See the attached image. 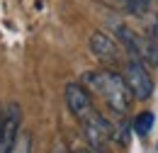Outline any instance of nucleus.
Instances as JSON below:
<instances>
[{"instance_id": "nucleus-1", "label": "nucleus", "mask_w": 158, "mask_h": 153, "mask_svg": "<svg viewBox=\"0 0 158 153\" xmlns=\"http://www.w3.org/2000/svg\"><path fill=\"white\" fill-rule=\"evenodd\" d=\"M83 88L88 93H95L100 95L107 105L110 110H114L117 114H127L129 107H131V90L127 88L124 78L114 73V71H90L83 76Z\"/></svg>"}, {"instance_id": "nucleus-2", "label": "nucleus", "mask_w": 158, "mask_h": 153, "mask_svg": "<svg viewBox=\"0 0 158 153\" xmlns=\"http://www.w3.org/2000/svg\"><path fill=\"white\" fill-rule=\"evenodd\" d=\"M124 83H127V88L131 90V95L136 97V100H148L151 93H153V80L148 76V71H146V66L141 63V61H127L124 63Z\"/></svg>"}, {"instance_id": "nucleus-3", "label": "nucleus", "mask_w": 158, "mask_h": 153, "mask_svg": "<svg viewBox=\"0 0 158 153\" xmlns=\"http://www.w3.org/2000/svg\"><path fill=\"white\" fill-rule=\"evenodd\" d=\"M20 124H22V110L20 105H7L2 112V124H0V153H10L15 141L20 139Z\"/></svg>"}, {"instance_id": "nucleus-4", "label": "nucleus", "mask_w": 158, "mask_h": 153, "mask_svg": "<svg viewBox=\"0 0 158 153\" xmlns=\"http://www.w3.org/2000/svg\"><path fill=\"white\" fill-rule=\"evenodd\" d=\"M66 105H68L71 114L76 117L78 122H85L88 117L95 112L93 97L83 88V83H68V85H66Z\"/></svg>"}, {"instance_id": "nucleus-5", "label": "nucleus", "mask_w": 158, "mask_h": 153, "mask_svg": "<svg viewBox=\"0 0 158 153\" xmlns=\"http://www.w3.org/2000/svg\"><path fill=\"white\" fill-rule=\"evenodd\" d=\"M90 49H93V54H95L105 66H110V71L117 68L119 63H122V51H119L117 41L112 37H107V34H102V32H95V34L90 37Z\"/></svg>"}, {"instance_id": "nucleus-6", "label": "nucleus", "mask_w": 158, "mask_h": 153, "mask_svg": "<svg viewBox=\"0 0 158 153\" xmlns=\"http://www.w3.org/2000/svg\"><path fill=\"white\" fill-rule=\"evenodd\" d=\"M114 34L119 37V41H122V46L127 49V54H129V58L131 61H146V41H143V37H139L134 29H129L127 24H117L114 27Z\"/></svg>"}, {"instance_id": "nucleus-7", "label": "nucleus", "mask_w": 158, "mask_h": 153, "mask_svg": "<svg viewBox=\"0 0 158 153\" xmlns=\"http://www.w3.org/2000/svg\"><path fill=\"white\" fill-rule=\"evenodd\" d=\"M153 124H156L153 112H141V114H136V119H134V131H136L139 136H146V134H151Z\"/></svg>"}, {"instance_id": "nucleus-8", "label": "nucleus", "mask_w": 158, "mask_h": 153, "mask_svg": "<svg viewBox=\"0 0 158 153\" xmlns=\"http://www.w3.org/2000/svg\"><path fill=\"white\" fill-rule=\"evenodd\" d=\"M119 5H122L129 15L143 17V15L148 12V7H151V0H119Z\"/></svg>"}, {"instance_id": "nucleus-9", "label": "nucleus", "mask_w": 158, "mask_h": 153, "mask_svg": "<svg viewBox=\"0 0 158 153\" xmlns=\"http://www.w3.org/2000/svg\"><path fill=\"white\" fill-rule=\"evenodd\" d=\"M10 153H32V136L29 134H20V139L15 141Z\"/></svg>"}]
</instances>
